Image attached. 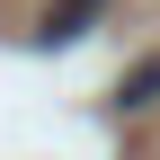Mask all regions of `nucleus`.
I'll return each instance as SVG.
<instances>
[{"label":"nucleus","mask_w":160,"mask_h":160,"mask_svg":"<svg viewBox=\"0 0 160 160\" xmlns=\"http://www.w3.org/2000/svg\"><path fill=\"white\" fill-rule=\"evenodd\" d=\"M98 18H107V0H53L45 27H36V45H71V36H89Z\"/></svg>","instance_id":"obj_1"},{"label":"nucleus","mask_w":160,"mask_h":160,"mask_svg":"<svg viewBox=\"0 0 160 160\" xmlns=\"http://www.w3.org/2000/svg\"><path fill=\"white\" fill-rule=\"evenodd\" d=\"M116 98H125V107H151V98H160V53H151V62H133Z\"/></svg>","instance_id":"obj_2"}]
</instances>
